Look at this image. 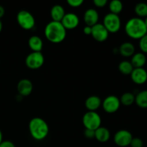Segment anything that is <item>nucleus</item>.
Returning <instances> with one entry per match:
<instances>
[{
  "mask_svg": "<svg viewBox=\"0 0 147 147\" xmlns=\"http://www.w3.org/2000/svg\"><path fill=\"white\" fill-rule=\"evenodd\" d=\"M29 131L33 139L37 141H42L47 137L50 129L44 119L34 117L29 123Z\"/></svg>",
  "mask_w": 147,
  "mask_h": 147,
  "instance_id": "3",
  "label": "nucleus"
},
{
  "mask_svg": "<svg viewBox=\"0 0 147 147\" xmlns=\"http://www.w3.org/2000/svg\"><path fill=\"white\" fill-rule=\"evenodd\" d=\"M119 70L122 74L125 75V76H128V75H131V73H132L134 70V67L130 61L123 60V61H121L119 63Z\"/></svg>",
  "mask_w": 147,
  "mask_h": 147,
  "instance_id": "22",
  "label": "nucleus"
},
{
  "mask_svg": "<svg viewBox=\"0 0 147 147\" xmlns=\"http://www.w3.org/2000/svg\"><path fill=\"white\" fill-rule=\"evenodd\" d=\"M17 21L19 25L25 30H32L35 25L34 16L27 10H21L17 13Z\"/></svg>",
  "mask_w": 147,
  "mask_h": 147,
  "instance_id": "6",
  "label": "nucleus"
},
{
  "mask_svg": "<svg viewBox=\"0 0 147 147\" xmlns=\"http://www.w3.org/2000/svg\"><path fill=\"white\" fill-rule=\"evenodd\" d=\"M125 32L131 38L140 40L147 34V27L144 20L139 17L131 18L125 25Z\"/></svg>",
  "mask_w": 147,
  "mask_h": 147,
  "instance_id": "2",
  "label": "nucleus"
},
{
  "mask_svg": "<svg viewBox=\"0 0 147 147\" xmlns=\"http://www.w3.org/2000/svg\"><path fill=\"white\" fill-rule=\"evenodd\" d=\"M67 34V30L60 22L50 21L45 28V35L49 42L54 44H58L65 40Z\"/></svg>",
  "mask_w": 147,
  "mask_h": 147,
  "instance_id": "1",
  "label": "nucleus"
},
{
  "mask_svg": "<svg viewBox=\"0 0 147 147\" xmlns=\"http://www.w3.org/2000/svg\"><path fill=\"white\" fill-rule=\"evenodd\" d=\"M0 147H15V145L10 141H2L0 144Z\"/></svg>",
  "mask_w": 147,
  "mask_h": 147,
  "instance_id": "31",
  "label": "nucleus"
},
{
  "mask_svg": "<svg viewBox=\"0 0 147 147\" xmlns=\"http://www.w3.org/2000/svg\"><path fill=\"white\" fill-rule=\"evenodd\" d=\"M33 90V84L29 79H22L17 84V90L21 96H27L31 94Z\"/></svg>",
  "mask_w": 147,
  "mask_h": 147,
  "instance_id": "14",
  "label": "nucleus"
},
{
  "mask_svg": "<svg viewBox=\"0 0 147 147\" xmlns=\"http://www.w3.org/2000/svg\"><path fill=\"white\" fill-rule=\"evenodd\" d=\"M130 76L132 81L137 85H142L147 81V71L144 67L134 68Z\"/></svg>",
  "mask_w": 147,
  "mask_h": 147,
  "instance_id": "12",
  "label": "nucleus"
},
{
  "mask_svg": "<svg viewBox=\"0 0 147 147\" xmlns=\"http://www.w3.org/2000/svg\"><path fill=\"white\" fill-rule=\"evenodd\" d=\"M133 139L131 133L127 130H120L118 131L114 135V140L115 144L117 146L120 147H126L130 146L131 142Z\"/></svg>",
  "mask_w": 147,
  "mask_h": 147,
  "instance_id": "9",
  "label": "nucleus"
},
{
  "mask_svg": "<svg viewBox=\"0 0 147 147\" xmlns=\"http://www.w3.org/2000/svg\"><path fill=\"white\" fill-rule=\"evenodd\" d=\"M144 20L145 24H146V27H147V17H145V20Z\"/></svg>",
  "mask_w": 147,
  "mask_h": 147,
  "instance_id": "36",
  "label": "nucleus"
},
{
  "mask_svg": "<svg viewBox=\"0 0 147 147\" xmlns=\"http://www.w3.org/2000/svg\"><path fill=\"white\" fill-rule=\"evenodd\" d=\"M99 14L95 9L90 8L86 10L83 15V20L87 26L93 27L98 23Z\"/></svg>",
  "mask_w": 147,
  "mask_h": 147,
  "instance_id": "13",
  "label": "nucleus"
},
{
  "mask_svg": "<svg viewBox=\"0 0 147 147\" xmlns=\"http://www.w3.org/2000/svg\"><path fill=\"white\" fill-rule=\"evenodd\" d=\"M91 36L96 41L103 42L109 38V32L107 31L103 24L98 23L92 27Z\"/></svg>",
  "mask_w": 147,
  "mask_h": 147,
  "instance_id": "10",
  "label": "nucleus"
},
{
  "mask_svg": "<svg viewBox=\"0 0 147 147\" xmlns=\"http://www.w3.org/2000/svg\"><path fill=\"white\" fill-rule=\"evenodd\" d=\"M146 57L143 53H136L133 55L131 60V63L133 65L134 68L143 67L146 64Z\"/></svg>",
  "mask_w": 147,
  "mask_h": 147,
  "instance_id": "18",
  "label": "nucleus"
},
{
  "mask_svg": "<svg viewBox=\"0 0 147 147\" xmlns=\"http://www.w3.org/2000/svg\"><path fill=\"white\" fill-rule=\"evenodd\" d=\"M4 14H5V9H4V8L2 6L0 5V20L4 17Z\"/></svg>",
  "mask_w": 147,
  "mask_h": 147,
  "instance_id": "33",
  "label": "nucleus"
},
{
  "mask_svg": "<svg viewBox=\"0 0 147 147\" xmlns=\"http://www.w3.org/2000/svg\"><path fill=\"white\" fill-rule=\"evenodd\" d=\"M2 27H3V25H2V22H1V20H0V32H1V30H2Z\"/></svg>",
  "mask_w": 147,
  "mask_h": 147,
  "instance_id": "35",
  "label": "nucleus"
},
{
  "mask_svg": "<svg viewBox=\"0 0 147 147\" xmlns=\"http://www.w3.org/2000/svg\"><path fill=\"white\" fill-rule=\"evenodd\" d=\"M93 4L96 7L98 8H103V7H106V4H108L107 0H94L93 1Z\"/></svg>",
  "mask_w": 147,
  "mask_h": 147,
  "instance_id": "29",
  "label": "nucleus"
},
{
  "mask_svg": "<svg viewBox=\"0 0 147 147\" xmlns=\"http://www.w3.org/2000/svg\"><path fill=\"white\" fill-rule=\"evenodd\" d=\"M28 45L32 52H41L43 47L42 40L38 36L33 35L29 39Z\"/></svg>",
  "mask_w": 147,
  "mask_h": 147,
  "instance_id": "19",
  "label": "nucleus"
},
{
  "mask_svg": "<svg viewBox=\"0 0 147 147\" xmlns=\"http://www.w3.org/2000/svg\"><path fill=\"white\" fill-rule=\"evenodd\" d=\"M84 1L83 0H67V3L70 7L73 8H78L80 7Z\"/></svg>",
  "mask_w": 147,
  "mask_h": 147,
  "instance_id": "27",
  "label": "nucleus"
},
{
  "mask_svg": "<svg viewBox=\"0 0 147 147\" xmlns=\"http://www.w3.org/2000/svg\"><path fill=\"white\" fill-rule=\"evenodd\" d=\"M109 10L112 14H117L119 15L123 10V4L119 0H113L109 3Z\"/></svg>",
  "mask_w": 147,
  "mask_h": 147,
  "instance_id": "23",
  "label": "nucleus"
},
{
  "mask_svg": "<svg viewBox=\"0 0 147 147\" xmlns=\"http://www.w3.org/2000/svg\"><path fill=\"white\" fill-rule=\"evenodd\" d=\"M139 45L140 50H142V53H143L144 54L147 53V34L139 40Z\"/></svg>",
  "mask_w": 147,
  "mask_h": 147,
  "instance_id": "26",
  "label": "nucleus"
},
{
  "mask_svg": "<svg viewBox=\"0 0 147 147\" xmlns=\"http://www.w3.org/2000/svg\"><path fill=\"white\" fill-rule=\"evenodd\" d=\"M135 103L139 107L147 109V90H142L135 96Z\"/></svg>",
  "mask_w": 147,
  "mask_h": 147,
  "instance_id": "21",
  "label": "nucleus"
},
{
  "mask_svg": "<svg viewBox=\"0 0 147 147\" xmlns=\"http://www.w3.org/2000/svg\"><path fill=\"white\" fill-rule=\"evenodd\" d=\"M45 63L44 55L41 52H32L26 57L25 65L28 68L37 70L40 68Z\"/></svg>",
  "mask_w": 147,
  "mask_h": 147,
  "instance_id": "7",
  "label": "nucleus"
},
{
  "mask_svg": "<svg viewBox=\"0 0 147 147\" xmlns=\"http://www.w3.org/2000/svg\"><path fill=\"white\" fill-rule=\"evenodd\" d=\"M111 133L106 128L100 126L95 131V139L101 143H105L110 139Z\"/></svg>",
  "mask_w": 147,
  "mask_h": 147,
  "instance_id": "17",
  "label": "nucleus"
},
{
  "mask_svg": "<svg viewBox=\"0 0 147 147\" xmlns=\"http://www.w3.org/2000/svg\"><path fill=\"white\" fill-rule=\"evenodd\" d=\"M91 31H92V27H89V26L86 25V27H83V32L86 35H91Z\"/></svg>",
  "mask_w": 147,
  "mask_h": 147,
  "instance_id": "32",
  "label": "nucleus"
},
{
  "mask_svg": "<svg viewBox=\"0 0 147 147\" xmlns=\"http://www.w3.org/2000/svg\"><path fill=\"white\" fill-rule=\"evenodd\" d=\"M65 14V12L64 8H63V6L60 5V4L54 5L50 10V16H51L52 21L61 22Z\"/></svg>",
  "mask_w": 147,
  "mask_h": 147,
  "instance_id": "16",
  "label": "nucleus"
},
{
  "mask_svg": "<svg viewBox=\"0 0 147 147\" xmlns=\"http://www.w3.org/2000/svg\"><path fill=\"white\" fill-rule=\"evenodd\" d=\"M101 105L106 113H113L120 108V99L116 96H109L103 100Z\"/></svg>",
  "mask_w": 147,
  "mask_h": 147,
  "instance_id": "8",
  "label": "nucleus"
},
{
  "mask_svg": "<svg viewBox=\"0 0 147 147\" xmlns=\"http://www.w3.org/2000/svg\"><path fill=\"white\" fill-rule=\"evenodd\" d=\"M83 124L86 129L96 131L101 126V118L96 111H88L83 115Z\"/></svg>",
  "mask_w": 147,
  "mask_h": 147,
  "instance_id": "4",
  "label": "nucleus"
},
{
  "mask_svg": "<svg viewBox=\"0 0 147 147\" xmlns=\"http://www.w3.org/2000/svg\"><path fill=\"white\" fill-rule=\"evenodd\" d=\"M61 23L66 30H71L76 29L79 25L80 20L77 14L74 13H67L65 14Z\"/></svg>",
  "mask_w": 147,
  "mask_h": 147,
  "instance_id": "11",
  "label": "nucleus"
},
{
  "mask_svg": "<svg viewBox=\"0 0 147 147\" xmlns=\"http://www.w3.org/2000/svg\"><path fill=\"white\" fill-rule=\"evenodd\" d=\"M135 13L136 15L142 18V17H147V4L144 2L138 3L134 8Z\"/></svg>",
  "mask_w": 147,
  "mask_h": 147,
  "instance_id": "25",
  "label": "nucleus"
},
{
  "mask_svg": "<svg viewBox=\"0 0 147 147\" xmlns=\"http://www.w3.org/2000/svg\"><path fill=\"white\" fill-rule=\"evenodd\" d=\"M143 141H142L140 138L137 137H133V139H132L130 144V146L131 147H143Z\"/></svg>",
  "mask_w": 147,
  "mask_h": 147,
  "instance_id": "28",
  "label": "nucleus"
},
{
  "mask_svg": "<svg viewBox=\"0 0 147 147\" xmlns=\"http://www.w3.org/2000/svg\"><path fill=\"white\" fill-rule=\"evenodd\" d=\"M119 52L122 56L126 57H132L135 53V47L131 42H123L119 47Z\"/></svg>",
  "mask_w": 147,
  "mask_h": 147,
  "instance_id": "20",
  "label": "nucleus"
},
{
  "mask_svg": "<svg viewBox=\"0 0 147 147\" xmlns=\"http://www.w3.org/2000/svg\"><path fill=\"white\" fill-rule=\"evenodd\" d=\"M119 99H120L121 104L126 106H131L135 102V96L132 93L127 92V93H123Z\"/></svg>",
  "mask_w": 147,
  "mask_h": 147,
  "instance_id": "24",
  "label": "nucleus"
},
{
  "mask_svg": "<svg viewBox=\"0 0 147 147\" xmlns=\"http://www.w3.org/2000/svg\"><path fill=\"white\" fill-rule=\"evenodd\" d=\"M2 138H3V136H2V133H1V130H0V144L2 142Z\"/></svg>",
  "mask_w": 147,
  "mask_h": 147,
  "instance_id": "34",
  "label": "nucleus"
},
{
  "mask_svg": "<svg viewBox=\"0 0 147 147\" xmlns=\"http://www.w3.org/2000/svg\"><path fill=\"white\" fill-rule=\"evenodd\" d=\"M103 25L109 33H116L120 30L121 21L119 15L109 13L103 18Z\"/></svg>",
  "mask_w": 147,
  "mask_h": 147,
  "instance_id": "5",
  "label": "nucleus"
},
{
  "mask_svg": "<svg viewBox=\"0 0 147 147\" xmlns=\"http://www.w3.org/2000/svg\"><path fill=\"white\" fill-rule=\"evenodd\" d=\"M84 136L87 139H93V138H95V131L86 129L84 131Z\"/></svg>",
  "mask_w": 147,
  "mask_h": 147,
  "instance_id": "30",
  "label": "nucleus"
},
{
  "mask_svg": "<svg viewBox=\"0 0 147 147\" xmlns=\"http://www.w3.org/2000/svg\"><path fill=\"white\" fill-rule=\"evenodd\" d=\"M101 99L96 96H91L87 98L85 101V106L88 111H96L101 106Z\"/></svg>",
  "mask_w": 147,
  "mask_h": 147,
  "instance_id": "15",
  "label": "nucleus"
}]
</instances>
